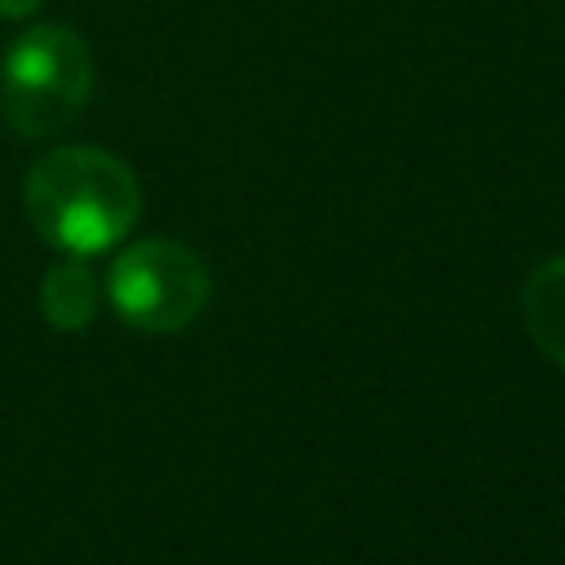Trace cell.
<instances>
[{
	"label": "cell",
	"mask_w": 565,
	"mask_h": 565,
	"mask_svg": "<svg viewBox=\"0 0 565 565\" xmlns=\"http://www.w3.org/2000/svg\"><path fill=\"white\" fill-rule=\"evenodd\" d=\"M88 93L93 53L71 26L35 22L0 57V115L26 141L62 132L88 106Z\"/></svg>",
	"instance_id": "2"
},
{
	"label": "cell",
	"mask_w": 565,
	"mask_h": 565,
	"mask_svg": "<svg viewBox=\"0 0 565 565\" xmlns=\"http://www.w3.org/2000/svg\"><path fill=\"white\" fill-rule=\"evenodd\" d=\"M212 296L207 265L177 238H137L128 243L106 274L110 309L146 335H172L190 327Z\"/></svg>",
	"instance_id": "3"
},
{
	"label": "cell",
	"mask_w": 565,
	"mask_h": 565,
	"mask_svg": "<svg viewBox=\"0 0 565 565\" xmlns=\"http://www.w3.org/2000/svg\"><path fill=\"white\" fill-rule=\"evenodd\" d=\"M102 309L97 278L84 256H62L40 278V313L57 331H84Z\"/></svg>",
	"instance_id": "4"
},
{
	"label": "cell",
	"mask_w": 565,
	"mask_h": 565,
	"mask_svg": "<svg viewBox=\"0 0 565 565\" xmlns=\"http://www.w3.org/2000/svg\"><path fill=\"white\" fill-rule=\"evenodd\" d=\"M40 4H44V0H0V18H13V22H18V18H35Z\"/></svg>",
	"instance_id": "6"
},
{
	"label": "cell",
	"mask_w": 565,
	"mask_h": 565,
	"mask_svg": "<svg viewBox=\"0 0 565 565\" xmlns=\"http://www.w3.org/2000/svg\"><path fill=\"white\" fill-rule=\"evenodd\" d=\"M521 318L530 340L565 366V256L534 265V274L521 287Z\"/></svg>",
	"instance_id": "5"
},
{
	"label": "cell",
	"mask_w": 565,
	"mask_h": 565,
	"mask_svg": "<svg viewBox=\"0 0 565 565\" xmlns=\"http://www.w3.org/2000/svg\"><path fill=\"white\" fill-rule=\"evenodd\" d=\"M26 221L66 256L115 247L141 216V185L124 159L97 146H53L26 168Z\"/></svg>",
	"instance_id": "1"
}]
</instances>
